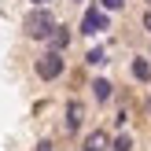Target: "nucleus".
<instances>
[{"label": "nucleus", "mask_w": 151, "mask_h": 151, "mask_svg": "<svg viewBox=\"0 0 151 151\" xmlns=\"http://www.w3.org/2000/svg\"><path fill=\"white\" fill-rule=\"evenodd\" d=\"M33 151H55V144H52V140L44 137V140H37V144H33Z\"/></svg>", "instance_id": "obj_14"}, {"label": "nucleus", "mask_w": 151, "mask_h": 151, "mask_svg": "<svg viewBox=\"0 0 151 151\" xmlns=\"http://www.w3.org/2000/svg\"><path fill=\"white\" fill-rule=\"evenodd\" d=\"M29 7H52V0H29Z\"/></svg>", "instance_id": "obj_15"}, {"label": "nucleus", "mask_w": 151, "mask_h": 151, "mask_svg": "<svg viewBox=\"0 0 151 151\" xmlns=\"http://www.w3.org/2000/svg\"><path fill=\"white\" fill-rule=\"evenodd\" d=\"M96 4H100L103 11H111V15H114V11H122V7H125V0H96Z\"/></svg>", "instance_id": "obj_11"}, {"label": "nucleus", "mask_w": 151, "mask_h": 151, "mask_svg": "<svg viewBox=\"0 0 151 151\" xmlns=\"http://www.w3.org/2000/svg\"><path fill=\"white\" fill-rule=\"evenodd\" d=\"M111 140L114 137H111L107 129H92L85 140H81V151H111Z\"/></svg>", "instance_id": "obj_7"}, {"label": "nucleus", "mask_w": 151, "mask_h": 151, "mask_svg": "<svg viewBox=\"0 0 151 151\" xmlns=\"http://www.w3.org/2000/svg\"><path fill=\"white\" fill-rule=\"evenodd\" d=\"M137 147V140H133V133H118L114 140H111V151H133Z\"/></svg>", "instance_id": "obj_10"}, {"label": "nucleus", "mask_w": 151, "mask_h": 151, "mask_svg": "<svg viewBox=\"0 0 151 151\" xmlns=\"http://www.w3.org/2000/svg\"><path fill=\"white\" fill-rule=\"evenodd\" d=\"M85 66H107V48H100V44L88 48L85 52Z\"/></svg>", "instance_id": "obj_9"}, {"label": "nucleus", "mask_w": 151, "mask_h": 151, "mask_svg": "<svg viewBox=\"0 0 151 151\" xmlns=\"http://www.w3.org/2000/svg\"><path fill=\"white\" fill-rule=\"evenodd\" d=\"M88 92H92L96 103H111V100H114V81H111V78H92Z\"/></svg>", "instance_id": "obj_8"}, {"label": "nucleus", "mask_w": 151, "mask_h": 151, "mask_svg": "<svg viewBox=\"0 0 151 151\" xmlns=\"http://www.w3.org/2000/svg\"><path fill=\"white\" fill-rule=\"evenodd\" d=\"M74 4H81V0H74Z\"/></svg>", "instance_id": "obj_18"}, {"label": "nucleus", "mask_w": 151, "mask_h": 151, "mask_svg": "<svg viewBox=\"0 0 151 151\" xmlns=\"http://www.w3.org/2000/svg\"><path fill=\"white\" fill-rule=\"evenodd\" d=\"M55 15H52V7H29L26 15H22V37H29V41H41L48 44L52 29H55Z\"/></svg>", "instance_id": "obj_1"}, {"label": "nucleus", "mask_w": 151, "mask_h": 151, "mask_svg": "<svg viewBox=\"0 0 151 151\" xmlns=\"http://www.w3.org/2000/svg\"><path fill=\"white\" fill-rule=\"evenodd\" d=\"M129 78L137 85H151V59L147 55H133L129 59Z\"/></svg>", "instance_id": "obj_5"}, {"label": "nucleus", "mask_w": 151, "mask_h": 151, "mask_svg": "<svg viewBox=\"0 0 151 151\" xmlns=\"http://www.w3.org/2000/svg\"><path fill=\"white\" fill-rule=\"evenodd\" d=\"M147 4H151V0H147Z\"/></svg>", "instance_id": "obj_19"}, {"label": "nucleus", "mask_w": 151, "mask_h": 151, "mask_svg": "<svg viewBox=\"0 0 151 151\" xmlns=\"http://www.w3.org/2000/svg\"><path fill=\"white\" fill-rule=\"evenodd\" d=\"M125 122H129V111H125V107H118V114H114V125H118V129H125Z\"/></svg>", "instance_id": "obj_12"}, {"label": "nucleus", "mask_w": 151, "mask_h": 151, "mask_svg": "<svg viewBox=\"0 0 151 151\" xmlns=\"http://www.w3.org/2000/svg\"><path fill=\"white\" fill-rule=\"evenodd\" d=\"M111 29V11H103L100 4H88L81 11V22H78V33L81 37H100Z\"/></svg>", "instance_id": "obj_3"}, {"label": "nucleus", "mask_w": 151, "mask_h": 151, "mask_svg": "<svg viewBox=\"0 0 151 151\" xmlns=\"http://www.w3.org/2000/svg\"><path fill=\"white\" fill-rule=\"evenodd\" d=\"M147 59H151V48H147Z\"/></svg>", "instance_id": "obj_17"}, {"label": "nucleus", "mask_w": 151, "mask_h": 151, "mask_svg": "<svg viewBox=\"0 0 151 151\" xmlns=\"http://www.w3.org/2000/svg\"><path fill=\"white\" fill-rule=\"evenodd\" d=\"M63 129H66V137H78V133L85 129V103H81V100H70V103H66Z\"/></svg>", "instance_id": "obj_4"}, {"label": "nucleus", "mask_w": 151, "mask_h": 151, "mask_svg": "<svg viewBox=\"0 0 151 151\" xmlns=\"http://www.w3.org/2000/svg\"><path fill=\"white\" fill-rule=\"evenodd\" d=\"M140 29H144V33L151 37V7H147V11H144V15H140Z\"/></svg>", "instance_id": "obj_13"}, {"label": "nucleus", "mask_w": 151, "mask_h": 151, "mask_svg": "<svg viewBox=\"0 0 151 151\" xmlns=\"http://www.w3.org/2000/svg\"><path fill=\"white\" fill-rule=\"evenodd\" d=\"M144 114H147V118H151V92H147V96H144Z\"/></svg>", "instance_id": "obj_16"}, {"label": "nucleus", "mask_w": 151, "mask_h": 151, "mask_svg": "<svg viewBox=\"0 0 151 151\" xmlns=\"http://www.w3.org/2000/svg\"><path fill=\"white\" fill-rule=\"evenodd\" d=\"M70 44H74V29L59 22V26L52 29V37H48V44H44V48H52V52H66Z\"/></svg>", "instance_id": "obj_6"}, {"label": "nucleus", "mask_w": 151, "mask_h": 151, "mask_svg": "<svg viewBox=\"0 0 151 151\" xmlns=\"http://www.w3.org/2000/svg\"><path fill=\"white\" fill-rule=\"evenodd\" d=\"M33 74L48 85V81H59L66 74V52H52V48H44L41 55L33 59Z\"/></svg>", "instance_id": "obj_2"}]
</instances>
